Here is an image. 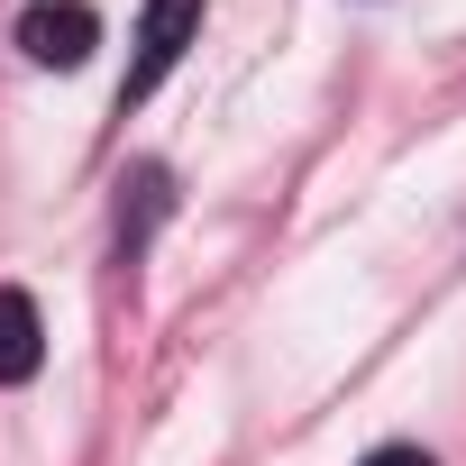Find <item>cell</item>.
<instances>
[{"label": "cell", "mask_w": 466, "mask_h": 466, "mask_svg": "<svg viewBox=\"0 0 466 466\" xmlns=\"http://www.w3.org/2000/svg\"><path fill=\"white\" fill-rule=\"evenodd\" d=\"M192 37H201V0H147V19H137V65H128V83H119V119L183 65Z\"/></svg>", "instance_id": "obj_1"}, {"label": "cell", "mask_w": 466, "mask_h": 466, "mask_svg": "<svg viewBox=\"0 0 466 466\" xmlns=\"http://www.w3.org/2000/svg\"><path fill=\"white\" fill-rule=\"evenodd\" d=\"M19 46H28V65H56V74H74V65L101 46L92 0H37V10H19Z\"/></svg>", "instance_id": "obj_2"}, {"label": "cell", "mask_w": 466, "mask_h": 466, "mask_svg": "<svg viewBox=\"0 0 466 466\" xmlns=\"http://www.w3.org/2000/svg\"><path fill=\"white\" fill-rule=\"evenodd\" d=\"M46 357V329H37V302L19 284H0V384H28Z\"/></svg>", "instance_id": "obj_3"}, {"label": "cell", "mask_w": 466, "mask_h": 466, "mask_svg": "<svg viewBox=\"0 0 466 466\" xmlns=\"http://www.w3.org/2000/svg\"><path fill=\"white\" fill-rule=\"evenodd\" d=\"M366 466H439V457H430V448H402V439H393V448H375Z\"/></svg>", "instance_id": "obj_4"}]
</instances>
